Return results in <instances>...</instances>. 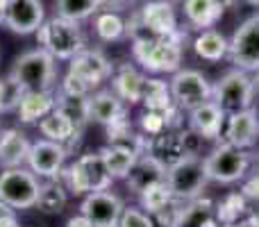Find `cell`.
Instances as JSON below:
<instances>
[{
	"instance_id": "obj_32",
	"label": "cell",
	"mask_w": 259,
	"mask_h": 227,
	"mask_svg": "<svg viewBox=\"0 0 259 227\" xmlns=\"http://www.w3.org/2000/svg\"><path fill=\"white\" fill-rule=\"evenodd\" d=\"M100 3L98 0H55V16L68 18V21H84L91 18L94 14H98Z\"/></svg>"
},
{
	"instance_id": "obj_29",
	"label": "cell",
	"mask_w": 259,
	"mask_h": 227,
	"mask_svg": "<svg viewBox=\"0 0 259 227\" xmlns=\"http://www.w3.org/2000/svg\"><path fill=\"white\" fill-rule=\"evenodd\" d=\"M100 155H103L105 166H107L109 175H112L114 179H125L139 157L137 152L127 150V148H121V146H112V143L105 146L103 150H100Z\"/></svg>"
},
{
	"instance_id": "obj_4",
	"label": "cell",
	"mask_w": 259,
	"mask_h": 227,
	"mask_svg": "<svg viewBox=\"0 0 259 227\" xmlns=\"http://www.w3.org/2000/svg\"><path fill=\"white\" fill-rule=\"evenodd\" d=\"M114 177L109 175L100 152L82 155L71 168L64 173V187L73 196H87L94 191H107Z\"/></svg>"
},
{
	"instance_id": "obj_37",
	"label": "cell",
	"mask_w": 259,
	"mask_h": 227,
	"mask_svg": "<svg viewBox=\"0 0 259 227\" xmlns=\"http://www.w3.org/2000/svg\"><path fill=\"white\" fill-rule=\"evenodd\" d=\"M118 227H152V216L141 209L127 207V209H123L121 218H118Z\"/></svg>"
},
{
	"instance_id": "obj_8",
	"label": "cell",
	"mask_w": 259,
	"mask_h": 227,
	"mask_svg": "<svg viewBox=\"0 0 259 227\" xmlns=\"http://www.w3.org/2000/svg\"><path fill=\"white\" fill-rule=\"evenodd\" d=\"M207 170L205 161L198 157H189V159L175 164L173 168L166 170V184L168 191L175 200L180 202H191L202 193L207 184Z\"/></svg>"
},
{
	"instance_id": "obj_38",
	"label": "cell",
	"mask_w": 259,
	"mask_h": 227,
	"mask_svg": "<svg viewBox=\"0 0 259 227\" xmlns=\"http://www.w3.org/2000/svg\"><path fill=\"white\" fill-rule=\"evenodd\" d=\"M180 137H182V143H184V150H187V157H198V152H200V146H202V139L198 137V134L193 132L191 127H189V129H182V132H180Z\"/></svg>"
},
{
	"instance_id": "obj_44",
	"label": "cell",
	"mask_w": 259,
	"mask_h": 227,
	"mask_svg": "<svg viewBox=\"0 0 259 227\" xmlns=\"http://www.w3.org/2000/svg\"><path fill=\"white\" fill-rule=\"evenodd\" d=\"M12 0H0V25L5 23V16H7V7Z\"/></svg>"
},
{
	"instance_id": "obj_42",
	"label": "cell",
	"mask_w": 259,
	"mask_h": 227,
	"mask_svg": "<svg viewBox=\"0 0 259 227\" xmlns=\"http://www.w3.org/2000/svg\"><path fill=\"white\" fill-rule=\"evenodd\" d=\"M9 218H16V209H12L9 205H5V202L0 200V223L9 220Z\"/></svg>"
},
{
	"instance_id": "obj_13",
	"label": "cell",
	"mask_w": 259,
	"mask_h": 227,
	"mask_svg": "<svg viewBox=\"0 0 259 227\" xmlns=\"http://www.w3.org/2000/svg\"><path fill=\"white\" fill-rule=\"evenodd\" d=\"M68 150L64 146L55 141H48V139H39L30 146V152H27V168L36 175V177L44 179H55L62 175L64 161H66Z\"/></svg>"
},
{
	"instance_id": "obj_11",
	"label": "cell",
	"mask_w": 259,
	"mask_h": 227,
	"mask_svg": "<svg viewBox=\"0 0 259 227\" xmlns=\"http://www.w3.org/2000/svg\"><path fill=\"white\" fill-rule=\"evenodd\" d=\"M168 86L173 103L187 112H193V109L211 103V96H214V89L209 86L207 77L198 71H178Z\"/></svg>"
},
{
	"instance_id": "obj_5",
	"label": "cell",
	"mask_w": 259,
	"mask_h": 227,
	"mask_svg": "<svg viewBox=\"0 0 259 227\" xmlns=\"http://www.w3.org/2000/svg\"><path fill=\"white\" fill-rule=\"evenodd\" d=\"M132 55L150 73H178L182 64V39H134Z\"/></svg>"
},
{
	"instance_id": "obj_47",
	"label": "cell",
	"mask_w": 259,
	"mask_h": 227,
	"mask_svg": "<svg viewBox=\"0 0 259 227\" xmlns=\"http://www.w3.org/2000/svg\"><path fill=\"white\" fill-rule=\"evenodd\" d=\"M146 3H159V0H146ZM166 3H175V0H166Z\"/></svg>"
},
{
	"instance_id": "obj_46",
	"label": "cell",
	"mask_w": 259,
	"mask_h": 227,
	"mask_svg": "<svg viewBox=\"0 0 259 227\" xmlns=\"http://www.w3.org/2000/svg\"><path fill=\"white\" fill-rule=\"evenodd\" d=\"M252 84H255V89H259V71H257V75L252 77Z\"/></svg>"
},
{
	"instance_id": "obj_41",
	"label": "cell",
	"mask_w": 259,
	"mask_h": 227,
	"mask_svg": "<svg viewBox=\"0 0 259 227\" xmlns=\"http://www.w3.org/2000/svg\"><path fill=\"white\" fill-rule=\"evenodd\" d=\"M66 227H94V223H91L89 218H84V216H73L71 220L66 223Z\"/></svg>"
},
{
	"instance_id": "obj_33",
	"label": "cell",
	"mask_w": 259,
	"mask_h": 227,
	"mask_svg": "<svg viewBox=\"0 0 259 227\" xmlns=\"http://www.w3.org/2000/svg\"><path fill=\"white\" fill-rule=\"evenodd\" d=\"M248 198L241 191H232L216 205V218L221 225H237V220L246 214Z\"/></svg>"
},
{
	"instance_id": "obj_39",
	"label": "cell",
	"mask_w": 259,
	"mask_h": 227,
	"mask_svg": "<svg viewBox=\"0 0 259 227\" xmlns=\"http://www.w3.org/2000/svg\"><path fill=\"white\" fill-rule=\"evenodd\" d=\"M241 193H243L246 198H252V200H257V202H259V168L250 175V177L246 179V182H243Z\"/></svg>"
},
{
	"instance_id": "obj_35",
	"label": "cell",
	"mask_w": 259,
	"mask_h": 227,
	"mask_svg": "<svg viewBox=\"0 0 259 227\" xmlns=\"http://www.w3.org/2000/svg\"><path fill=\"white\" fill-rule=\"evenodd\" d=\"M23 94H25V91H23L9 75L0 77V114H7V112H12V109H16L18 103H21V98H23Z\"/></svg>"
},
{
	"instance_id": "obj_26",
	"label": "cell",
	"mask_w": 259,
	"mask_h": 227,
	"mask_svg": "<svg viewBox=\"0 0 259 227\" xmlns=\"http://www.w3.org/2000/svg\"><path fill=\"white\" fill-rule=\"evenodd\" d=\"M219 218H216V205L207 198H196L187 207H182L175 227H219Z\"/></svg>"
},
{
	"instance_id": "obj_28",
	"label": "cell",
	"mask_w": 259,
	"mask_h": 227,
	"mask_svg": "<svg viewBox=\"0 0 259 227\" xmlns=\"http://www.w3.org/2000/svg\"><path fill=\"white\" fill-rule=\"evenodd\" d=\"M193 50H196V55L200 59L221 62L223 57H228L230 41L216 30H202L200 34L196 36V41H193Z\"/></svg>"
},
{
	"instance_id": "obj_14",
	"label": "cell",
	"mask_w": 259,
	"mask_h": 227,
	"mask_svg": "<svg viewBox=\"0 0 259 227\" xmlns=\"http://www.w3.org/2000/svg\"><path fill=\"white\" fill-rule=\"evenodd\" d=\"M123 202L116 193L109 191H94L87 193L80 205V211L84 218H89L94 227H114L118 225V218L123 214Z\"/></svg>"
},
{
	"instance_id": "obj_43",
	"label": "cell",
	"mask_w": 259,
	"mask_h": 227,
	"mask_svg": "<svg viewBox=\"0 0 259 227\" xmlns=\"http://www.w3.org/2000/svg\"><path fill=\"white\" fill-rule=\"evenodd\" d=\"M246 225H250V227H259V207H257V209H252L250 214H248Z\"/></svg>"
},
{
	"instance_id": "obj_18",
	"label": "cell",
	"mask_w": 259,
	"mask_h": 227,
	"mask_svg": "<svg viewBox=\"0 0 259 227\" xmlns=\"http://www.w3.org/2000/svg\"><path fill=\"white\" fill-rule=\"evenodd\" d=\"M87 114H89V120L109 127L116 120L125 118V105L114 91H98L87 98Z\"/></svg>"
},
{
	"instance_id": "obj_48",
	"label": "cell",
	"mask_w": 259,
	"mask_h": 227,
	"mask_svg": "<svg viewBox=\"0 0 259 227\" xmlns=\"http://www.w3.org/2000/svg\"><path fill=\"white\" fill-rule=\"evenodd\" d=\"M219 227H239V225H219Z\"/></svg>"
},
{
	"instance_id": "obj_17",
	"label": "cell",
	"mask_w": 259,
	"mask_h": 227,
	"mask_svg": "<svg viewBox=\"0 0 259 227\" xmlns=\"http://www.w3.org/2000/svg\"><path fill=\"white\" fill-rule=\"evenodd\" d=\"M146 155L155 157L166 170L173 168V166L180 164V161L189 159L180 132H168V129L161 132V134H157V137L148 139V152Z\"/></svg>"
},
{
	"instance_id": "obj_19",
	"label": "cell",
	"mask_w": 259,
	"mask_h": 227,
	"mask_svg": "<svg viewBox=\"0 0 259 227\" xmlns=\"http://www.w3.org/2000/svg\"><path fill=\"white\" fill-rule=\"evenodd\" d=\"M125 182L134 193L141 196L146 189L166 182V168L155 159V157L141 155V157H137V161H134V166H132V170H130V175L125 177Z\"/></svg>"
},
{
	"instance_id": "obj_30",
	"label": "cell",
	"mask_w": 259,
	"mask_h": 227,
	"mask_svg": "<svg viewBox=\"0 0 259 227\" xmlns=\"http://www.w3.org/2000/svg\"><path fill=\"white\" fill-rule=\"evenodd\" d=\"M66 187H64L62 182H57L55 179H48L46 184H41V191H39V198H36V209L44 211V214H59V211H64V207H66Z\"/></svg>"
},
{
	"instance_id": "obj_45",
	"label": "cell",
	"mask_w": 259,
	"mask_h": 227,
	"mask_svg": "<svg viewBox=\"0 0 259 227\" xmlns=\"http://www.w3.org/2000/svg\"><path fill=\"white\" fill-rule=\"evenodd\" d=\"M0 227H21V225H18V218H9V220H3Z\"/></svg>"
},
{
	"instance_id": "obj_9",
	"label": "cell",
	"mask_w": 259,
	"mask_h": 227,
	"mask_svg": "<svg viewBox=\"0 0 259 227\" xmlns=\"http://www.w3.org/2000/svg\"><path fill=\"white\" fill-rule=\"evenodd\" d=\"M250 164H252V157L246 150L225 143V146L216 148L205 159V170H207V177L214 179V182L232 184L237 179L246 177Z\"/></svg>"
},
{
	"instance_id": "obj_49",
	"label": "cell",
	"mask_w": 259,
	"mask_h": 227,
	"mask_svg": "<svg viewBox=\"0 0 259 227\" xmlns=\"http://www.w3.org/2000/svg\"><path fill=\"white\" fill-rule=\"evenodd\" d=\"M255 3H259V0H255Z\"/></svg>"
},
{
	"instance_id": "obj_3",
	"label": "cell",
	"mask_w": 259,
	"mask_h": 227,
	"mask_svg": "<svg viewBox=\"0 0 259 227\" xmlns=\"http://www.w3.org/2000/svg\"><path fill=\"white\" fill-rule=\"evenodd\" d=\"M57 59L44 48H34L18 55L9 77L23 91H53L57 84Z\"/></svg>"
},
{
	"instance_id": "obj_1",
	"label": "cell",
	"mask_w": 259,
	"mask_h": 227,
	"mask_svg": "<svg viewBox=\"0 0 259 227\" xmlns=\"http://www.w3.org/2000/svg\"><path fill=\"white\" fill-rule=\"evenodd\" d=\"M127 34L134 39H182L173 3H146L127 23Z\"/></svg>"
},
{
	"instance_id": "obj_40",
	"label": "cell",
	"mask_w": 259,
	"mask_h": 227,
	"mask_svg": "<svg viewBox=\"0 0 259 227\" xmlns=\"http://www.w3.org/2000/svg\"><path fill=\"white\" fill-rule=\"evenodd\" d=\"M100 3V9H121V7H127V5L137 3V0H98Z\"/></svg>"
},
{
	"instance_id": "obj_21",
	"label": "cell",
	"mask_w": 259,
	"mask_h": 227,
	"mask_svg": "<svg viewBox=\"0 0 259 227\" xmlns=\"http://www.w3.org/2000/svg\"><path fill=\"white\" fill-rule=\"evenodd\" d=\"M39 132L44 134L48 141H55L59 146H64L68 150L73 141H77L80 137V127L73 123L68 116H64L59 109H53L46 118L39 120Z\"/></svg>"
},
{
	"instance_id": "obj_50",
	"label": "cell",
	"mask_w": 259,
	"mask_h": 227,
	"mask_svg": "<svg viewBox=\"0 0 259 227\" xmlns=\"http://www.w3.org/2000/svg\"><path fill=\"white\" fill-rule=\"evenodd\" d=\"M114 227H118V225H114Z\"/></svg>"
},
{
	"instance_id": "obj_36",
	"label": "cell",
	"mask_w": 259,
	"mask_h": 227,
	"mask_svg": "<svg viewBox=\"0 0 259 227\" xmlns=\"http://www.w3.org/2000/svg\"><path fill=\"white\" fill-rule=\"evenodd\" d=\"M173 116H175V112L161 114V112H148L146 109V112L141 114V129L148 134V137H157V134L168 129V123Z\"/></svg>"
},
{
	"instance_id": "obj_23",
	"label": "cell",
	"mask_w": 259,
	"mask_h": 227,
	"mask_svg": "<svg viewBox=\"0 0 259 227\" xmlns=\"http://www.w3.org/2000/svg\"><path fill=\"white\" fill-rule=\"evenodd\" d=\"M223 123L225 114L221 112V107L216 103H207L191 112V129L200 139H207V141H214V139L221 137Z\"/></svg>"
},
{
	"instance_id": "obj_22",
	"label": "cell",
	"mask_w": 259,
	"mask_h": 227,
	"mask_svg": "<svg viewBox=\"0 0 259 227\" xmlns=\"http://www.w3.org/2000/svg\"><path fill=\"white\" fill-rule=\"evenodd\" d=\"M57 105V96L53 91H25L18 103L16 112L21 123H36L46 118Z\"/></svg>"
},
{
	"instance_id": "obj_20",
	"label": "cell",
	"mask_w": 259,
	"mask_h": 227,
	"mask_svg": "<svg viewBox=\"0 0 259 227\" xmlns=\"http://www.w3.org/2000/svg\"><path fill=\"white\" fill-rule=\"evenodd\" d=\"M32 143L27 137L16 127L0 129V166L7 168H21L27 161V152H30Z\"/></svg>"
},
{
	"instance_id": "obj_24",
	"label": "cell",
	"mask_w": 259,
	"mask_h": 227,
	"mask_svg": "<svg viewBox=\"0 0 259 227\" xmlns=\"http://www.w3.org/2000/svg\"><path fill=\"white\" fill-rule=\"evenodd\" d=\"M223 3L221 0H184V16L198 30H209L223 18Z\"/></svg>"
},
{
	"instance_id": "obj_34",
	"label": "cell",
	"mask_w": 259,
	"mask_h": 227,
	"mask_svg": "<svg viewBox=\"0 0 259 227\" xmlns=\"http://www.w3.org/2000/svg\"><path fill=\"white\" fill-rule=\"evenodd\" d=\"M139 198H141V207L146 209V214H150V216H155V214H159V211H164L166 207H168L170 202L175 200V198L170 196L168 184H166V182L155 184V187L146 189V191H143Z\"/></svg>"
},
{
	"instance_id": "obj_2",
	"label": "cell",
	"mask_w": 259,
	"mask_h": 227,
	"mask_svg": "<svg viewBox=\"0 0 259 227\" xmlns=\"http://www.w3.org/2000/svg\"><path fill=\"white\" fill-rule=\"evenodd\" d=\"M36 41H39V48L50 53L57 62H71L77 53L87 48V39L80 23L62 16L44 21V25L36 30Z\"/></svg>"
},
{
	"instance_id": "obj_16",
	"label": "cell",
	"mask_w": 259,
	"mask_h": 227,
	"mask_svg": "<svg viewBox=\"0 0 259 227\" xmlns=\"http://www.w3.org/2000/svg\"><path fill=\"white\" fill-rule=\"evenodd\" d=\"M225 139L230 146L241 148V150L255 146L259 139V116L255 109H246V112L230 116L228 127H225Z\"/></svg>"
},
{
	"instance_id": "obj_7",
	"label": "cell",
	"mask_w": 259,
	"mask_h": 227,
	"mask_svg": "<svg viewBox=\"0 0 259 227\" xmlns=\"http://www.w3.org/2000/svg\"><path fill=\"white\" fill-rule=\"evenodd\" d=\"M252 96H255V84L252 77H248L246 71H230L221 77V82L214 86V103L221 107L223 114H239L252 109Z\"/></svg>"
},
{
	"instance_id": "obj_31",
	"label": "cell",
	"mask_w": 259,
	"mask_h": 227,
	"mask_svg": "<svg viewBox=\"0 0 259 227\" xmlns=\"http://www.w3.org/2000/svg\"><path fill=\"white\" fill-rule=\"evenodd\" d=\"M94 27H96L98 39L105 41V43H112V41L123 39L127 32V23L123 21L116 12H100L94 21Z\"/></svg>"
},
{
	"instance_id": "obj_27",
	"label": "cell",
	"mask_w": 259,
	"mask_h": 227,
	"mask_svg": "<svg viewBox=\"0 0 259 227\" xmlns=\"http://www.w3.org/2000/svg\"><path fill=\"white\" fill-rule=\"evenodd\" d=\"M141 103L146 105L148 112H161V114H170L178 107L173 103V96H170V86L159 77H146L141 91Z\"/></svg>"
},
{
	"instance_id": "obj_25",
	"label": "cell",
	"mask_w": 259,
	"mask_h": 227,
	"mask_svg": "<svg viewBox=\"0 0 259 227\" xmlns=\"http://www.w3.org/2000/svg\"><path fill=\"white\" fill-rule=\"evenodd\" d=\"M114 94L123 100V103L137 105L141 103V91H143V82L146 77L132 66V64H123L116 73H114Z\"/></svg>"
},
{
	"instance_id": "obj_15",
	"label": "cell",
	"mask_w": 259,
	"mask_h": 227,
	"mask_svg": "<svg viewBox=\"0 0 259 227\" xmlns=\"http://www.w3.org/2000/svg\"><path fill=\"white\" fill-rule=\"evenodd\" d=\"M46 21V7L44 0H12L7 7L5 25L14 34H36Z\"/></svg>"
},
{
	"instance_id": "obj_6",
	"label": "cell",
	"mask_w": 259,
	"mask_h": 227,
	"mask_svg": "<svg viewBox=\"0 0 259 227\" xmlns=\"http://www.w3.org/2000/svg\"><path fill=\"white\" fill-rule=\"evenodd\" d=\"M41 191V182L30 168H7L0 173V200L12 209H32Z\"/></svg>"
},
{
	"instance_id": "obj_12",
	"label": "cell",
	"mask_w": 259,
	"mask_h": 227,
	"mask_svg": "<svg viewBox=\"0 0 259 227\" xmlns=\"http://www.w3.org/2000/svg\"><path fill=\"white\" fill-rule=\"evenodd\" d=\"M68 75L80 80L89 91H94L98 84L114 75V66L100 50H82L68 64Z\"/></svg>"
},
{
	"instance_id": "obj_10",
	"label": "cell",
	"mask_w": 259,
	"mask_h": 227,
	"mask_svg": "<svg viewBox=\"0 0 259 227\" xmlns=\"http://www.w3.org/2000/svg\"><path fill=\"white\" fill-rule=\"evenodd\" d=\"M228 57L239 71H259V14L237 27L230 39Z\"/></svg>"
}]
</instances>
